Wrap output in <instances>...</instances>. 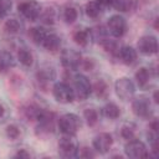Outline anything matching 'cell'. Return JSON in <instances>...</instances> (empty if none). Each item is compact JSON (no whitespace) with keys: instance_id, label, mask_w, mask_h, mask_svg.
Here are the masks:
<instances>
[{"instance_id":"cell-1","label":"cell","mask_w":159,"mask_h":159,"mask_svg":"<svg viewBox=\"0 0 159 159\" xmlns=\"http://www.w3.org/2000/svg\"><path fill=\"white\" fill-rule=\"evenodd\" d=\"M37 127L35 129V133L40 138H46L55 130V113L42 109L37 118Z\"/></svg>"},{"instance_id":"cell-2","label":"cell","mask_w":159,"mask_h":159,"mask_svg":"<svg viewBox=\"0 0 159 159\" xmlns=\"http://www.w3.org/2000/svg\"><path fill=\"white\" fill-rule=\"evenodd\" d=\"M58 128L65 135H76L78 129L81 128V119L75 113H66L58 118Z\"/></svg>"},{"instance_id":"cell-3","label":"cell","mask_w":159,"mask_h":159,"mask_svg":"<svg viewBox=\"0 0 159 159\" xmlns=\"http://www.w3.org/2000/svg\"><path fill=\"white\" fill-rule=\"evenodd\" d=\"M80 147L75 135H65L58 142V154L62 158H76L78 157Z\"/></svg>"},{"instance_id":"cell-4","label":"cell","mask_w":159,"mask_h":159,"mask_svg":"<svg viewBox=\"0 0 159 159\" xmlns=\"http://www.w3.org/2000/svg\"><path fill=\"white\" fill-rule=\"evenodd\" d=\"M132 111L138 118L149 119L153 116L150 99L145 96H139V97H135L134 99L132 98Z\"/></svg>"},{"instance_id":"cell-5","label":"cell","mask_w":159,"mask_h":159,"mask_svg":"<svg viewBox=\"0 0 159 159\" xmlns=\"http://www.w3.org/2000/svg\"><path fill=\"white\" fill-rule=\"evenodd\" d=\"M52 94L53 98L62 104H68L75 101V92L73 88L67 84L66 82H57L52 87Z\"/></svg>"},{"instance_id":"cell-6","label":"cell","mask_w":159,"mask_h":159,"mask_svg":"<svg viewBox=\"0 0 159 159\" xmlns=\"http://www.w3.org/2000/svg\"><path fill=\"white\" fill-rule=\"evenodd\" d=\"M73 92L75 97H77L80 101L87 99L92 93V84L84 75L78 73L73 77Z\"/></svg>"},{"instance_id":"cell-7","label":"cell","mask_w":159,"mask_h":159,"mask_svg":"<svg viewBox=\"0 0 159 159\" xmlns=\"http://www.w3.org/2000/svg\"><path fill=\"white\" fill-rule=\"evenodd\" d=\"M17 10L25 19L30 21H35L40 17L42 6L36 0H25L17 5Z\"/></svg>"},{"instance_id":"cell-8","label":"cell","mask_w":159,"mask_h":159,"mask_svg":"<svg viewBox=\"0 0 159 159\" xmlns=\"http://www.w3.org/2000/svg\"><path fill=\"white\" fill-rule=\"evenodd\" d=\"M114 89L117 96L123 101H130L135 93V86L132 80L127 77H120L114 82Z\"/></svg>"},{"instance_id":"cell-9","label":"cell","mask_w":159,"mask_h":159,"mask_svg":"<svg viewBox=\"0 0 159 159\" xmlns=\"http://www.w3.org/2000/svg\"><path fill=\"white\" fill-rule=\"evenodd\" d=\"M124 153L128 158H133V159H140V158L149 157L147 145L142 140L135 139V138L128 140V143L124 145Z\"/></svg>"},{"instance_id":"cell-10","label":"cell","mask_w":159,"mask_h":159,"mask_svg":"<svg viewBox=\"0 0 159 159\" xmlns=\"http://www.w3.org/2000/svg\"><path fill=\"white\" fill-rule=\"evenodd\" d=\"M107 31L112 37L119 39L127 32V21L120 15H113L107 21Z\"/></svg>"},{"instance_id":"cell-11","label":"cell","mask_w":159,"mask_h":159,"mask_svg":"<svg viewBox=\"0 0 159 159\" xmlns=\"http://www.w3.org/2000/svg\"><path fill=\"white\" fill-rule=\"evenodd\" d=\"M81 61H82V55L80 51L75 48H65L61 52V65L68 71L80 67Z\"/></svg>"},{"instance_id":"cell-12","label":"cell","mask_w":159,"mask_h":159,"mask_svg":"<svg viewBox=\"0 0 159 159\" xmlns=\"http://www.w3.org/2000/svg\"><path fill=\"white\" fill-rule=\"evenodd\" d=\"M138 50L145 56H152L158 52V40L153 35L142 36L138 40Z\"/></svg>"},{"instance_id":"cell-13","label":"cell","mask_w":159,"mask_h":159,"mask_svg":"<svg viewBox=\"0 0 159 159\" xmlns=\"http://www.w3.org/2000/svg\"><path fill=\"white\" fill-rule=\"evenodd\" d=\"M113 144V137L112 134L109 133H99L97 134L94 138H93V142H92V145L94 148V150L99 154H106L109 152L111 147Z\"/></svg>"},{"instance_id":"cell-14","label":"cell","mask_w":159,"mask_h":159,"mask_svg":"<svg viewBox=\"0 0 159 159\" xmlns=\"http://www.w3.org/2000/svg\"><path fill=\"white\" fill-rule=\"evenodd\" d=\"M55 77H56V72H55L53 67H51L48 65L41 66L36 72V81H37L39 86L42 88H46L48 86V83L55 80Z\"/></svg>"},{"instance_id":"cell-15","label":"cell","mask_w":159,"mask_h":159,"mask_svg":"<svg viewBox=\"0 0 159 159\" xmlns=\"http://www.w3.org/2000/svg\"><path fill=\"white\" fill-rule=\"evenodd\" d=\"M72 40L75 41V43H77L81 47H87L92 40H93V35H92V30L88 27H81L73 31L72 34Z\"/></svg>"},{"instance_id":"cell-16","label":"cell","mask_w":159,"mask_h":159,"mask_svg":"<svg viewBox=\"0 0 159 159\" xmlns=\"http://www.w3.org/2000/svg\"><path fill=\"white\" fill-rule=\"evenodd\" d=\"M118 57L120 58V61L127 65V66H132L133 63L137 62L138 58V53L137 51L132 47V46H122L118 50Z\"/></svg>"},{"instance_id":"cell-17","label":"cell","mask_w":159,"mask_h":159,"mask_svg":"<svg viewBox=\"0 0 159 159\" xmlns=\"http://www.w3.org/2000/svg\"><path fill=\"white\" fill-rule=\"evenodd\" d=\"M41 46L45 47L47 51L55 52L61 46V39L56 34H48L47 32V35H46V37H45V40H43V42H42Z\"/></svg>"},{"instance_id":"cell-18","label":"cell","mask_w":159,"mask_h":159,"mask_svg":"<svg viewBox=\"0 0 159 159\" xmlns=\"http://www.w3.org/2000/svg\"><path fill=\"white\" fill-rule=\"evenodd\" d=\"M15 66L14 56L7 51H0V73L7 72Z\"/></svg>"},{"instance_id":"cell-19","label":"cell","mask_w":159,"mask_h":159,"mask_svg":"<svg viewBox=\"0 0 159 159\" xmlns=\"http://www.w3.org/2000/svg\"><path fill=\"white\" fill-rule=\"evenodd\" d=\"M92 91L101 99H106L109 96V86L104 80H97L92 86Z\"/></svg>"},{"instance_id":"cell-20","label":"cell","mask_w":159,"mask_h":159,"mask_svg":"<svg viewBox=\"0 0 159 159\" xmlns=\"http://www.w3.org/2000/svg\"><path fill=\"white\" fill-rule=\"evenodd\" d=\"M61 17L66 24H73L78 17V10L72 5H66L61 11Z\"/></svg>"},{"instance_id":"cell-21","label":"cell","mask_w":159,"mask_h":159,"mask_svg":"<svg viewBox=\"0 0 159 159\" xmlns=\"http://www.w3.org/2000/svg\"><path fill=\"white\" fill-rule=\"evenodd\" d=\"M150 76H152V71L147 67H140L135 73H134V77H135V81L138 83L139 87L144 88L148 83H149V80H150Z\"/></svg>"},{"instance_id":"cell-22","label":"cell","mask_w":159,"mask_h":159,"mask_svg":"<svg viewBox=\"0 0 159 159\" xmlns=\"http://www.w3.org/2000/svg\"><path fill=\"white\" fill-rule=\"evenodd\" d=\"M102 114H103L106 118H108V119H111V120H114V119H117V118L120 116V108H119L116 103L108 102V103L102 108Z\"/></svg>"},{"instance_id":"cell-23","label":"cell","mask_w":159,"mask_h":159,"mask_svg":"<svg viewBox=\"0 0 159 159\" xmlns=\"http://www.w3.org/2000/svg\"><path fill=\"white\" fill-rule=\"evenodd\" d=\"M17 60L20 61V63L25 67H31L34 63V55L32 52L26 48V47H21L17 51Z\"/></svg>"},{"instance_id":"cell-24","label":"cell","mask_w":159,"mask_h":159,"mask_svg":"<svg viewBox=\"0 0 159 159\" xmlns=\"http://www.w3.org/2000/svg\"><path fill=\"white\" fill-rule=\"evenodd\" d=\"M84 10H86V15H87L89 19H93V20L98 19V17L101 16L102 11H103V9L101 7V5H99L96 0H92V1L87 2Z\"/></svg>"},{"instance_id":"cell-25","label":"cell","mask_w":159,"mask_h":159,"mask_svg":"<svg viewBox=\"0 0 159 159\" xmlns=\"http://www.w3.org/2000/svg\"><path fill=\"white\" fill-rule=\"evenodd\" d=\"M135 134H137V125L133 122H127V123H124L122 125V128H120V137L123 139L130 140V139L135 138Z\"/></svg>"},{"instance_id":"cell-26","label":"cell","mask_w":159,"mask_h":159,"mask_svg":"<svg viewBox=\"0 0 159 159\" xmlns=\"http://www.w3.org/2000/svg\"><path fill=\"white\" fill-rule=\"evenodd\" d=\"M29 35H30V37H31V40H32L34 43L41 46L42 42H43V40H45V37H46V35H47V32L45 31V29L37 26V27H32V29H30Z\"/></svg>"},{"instance_id":"cell-27","label":"cell","mask_w":159,"mask_h":159,"mask_svg":"<svg viewBox=\"0 0 159 159\" xmlns=\"http://www.w3.org/2000/svg\"><path fill=\"white\" fill-rule=\"evenodd\" d=\"M41 112H42V108L36 106V104H27V106H25L22 108V113L29 120L30 119L31 120H37V118H39Z\"/></svg>"},{"instance_id":"cell-28","label":"cell","mask_w":159,"mask_h":159,"mask_svg":"<svg viewBox=\"0 0 159 159\" xmlns=\"http://www.w3.org/2000/svg\"><path fill=\"white\" fill-rule=\"evenodd\" d=\"M21 30V24L19 22L17 19H7L4 22V31L9 35H16Z\"/></svg>"},{"instance_id":"cell-29","label":"cell","mask_w":159,"mask_h":159,"mask_svg":"<svg viewBox=\"0 0 159 159\" xmlns=\"http://www.w3.org/2000/svg\"><path fill=\"white\" fill-rule=\"evenodd\" d=\"M83 117H84L86 123H87L88 127H94L99 120L98 111L94 109V108H86L83 111Z\"/></svg>"},{"instance_id":"cell-30","label":"cell","mask_w":159,"mask_h":159,"mask_svg":"<svg viewBox=\"0 0 159 159\" xmlns=\"http://www.w3.org/2000/svg\"><path fill=\"white\" fill-rule=\"evenodd\" d=\"M112 7L120 12H128L134 7V0H112Z\"/></svg>"},{"instance_id":"cell-31","label":"cell","mask_w":159,"mask_h":159,"mask_svg":"<svg viewBox=\"0 0 159 159\" xmlns=\"http://www.w3.org/2000/svg\"><path fill=\"white\" fill-rule=\"evenodd\" d=\"M40 17H41L42 22H45L47 25H52V24H55V20H56V11L52 7H47L41 11Z\"/></svg>"},{"instance_id":"cell-32","label":"cell","mask_w":159,"mask_h":159,"mask_svg":"<svg viewBox=\"0 0 159 159\" xmlns=\"http://www.w3.org/2000/svg\"><path fill=\"white\" fill-rule=\"evenodd\" d=\"M5 134H6V137H7L9 139L15 140V139H17V138L20 137L21 130H20V128H19L16 124H9V125L5 128Z\"/></svg>"},{"instance_id":"cell-33","label":"cell","mask_w":159,"mask_h":159,"mask_svg":"<svg viewBox=\"0 0 159 159\" xmlns=\"http://www.w3.org/2000/svg\"><path fill=\"white\" fill-rule=\"evenodd\" d=\"M12 6L11 0H0V19H4L7 16Z\"/></svg>"},{"instance_id":"cell-34","label":"cell","mask_w":159,"mask_h":159,"mask_svg":"<svg viewBox=\"0 0 159 159\" xmlns=\"http://www.w3.org/2000/svg\"><path fill=\"white\" fill-rule=\"evenodd\" d=\"M78 157H81V158H93L94 153L92 152V149H89L87 147H83L81 149V152H78Z\"/></svg>"},{"instance_id":"cell-35","label":"cell","mask_w":159,"mask_h":159,"mask_svg":"<svg viewBox=\"0 0 159 159\" xmlns=\"http://www.w3.org/2000/svg\"><path fill=\"white\" fill-rule=\"evenodd\" d=\"M80 66H82L86 71H91V70L93 68L94 63H93V60H92V58H86V60H82V61H81V65H80Z\"/></svg>"},{"instance_id":"cell-36","label":"cell","mask_w":159,"mask_h":159,"mask_svg":"<svg viewBox=\"0 0 159 159\" xmlns=\"http://www.w3.org/2000/svg\"><path fill=\"white\" fill-rule=\"evenodd\" d=\"M14 157H15V158H30V153H27L25 149H21V150H19Z\"/></svg>"},{"instance_id":"cell-37","label":"cell","mask_w":159,"mask_h":159,"mask_svg":"<svg viewBox=\"0 0 159 159\" xmlns=\"http://www.w3.org/2000/svg\"><path fill=\"white\" fill-rule=\"evenodd\" d=\"M96 1L101 5L102 9H104V7H111V6H112V0H96Z\"/></svg>"},{"instance_id":"cell-38","label":"cell","mask_w":159,"mask_h":159,"mask_svg":"<svg viewBox=\"0 0 159 159\" xmlns=\"http://www.w3.org/2000/svg\"><path fill=\"white\" fill-rule=\"evenodd\" d=\"M153 99H154V103H155V104L159 102V98H158V91L154 92V94H153Z\"/></svg>"},{"instance_id":"cell-39","label":"cell","mask_w":159,"mask_h":159,"mask_svg":"<svg viewBox=\"0 0 159 159\" xmlns=\"http://www.w3.org/2000/svg\"><path fill=\"white\" fill-rule=\"evenodd\" d=\"M4 113H5V108H4V106L0 103V117H2Z\"/></svg>"}]
</instances>
